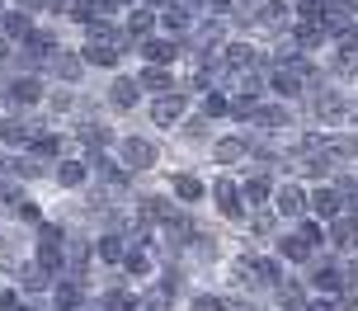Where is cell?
Instances as JSON below:
<instances>
[{"mask_svg":"<svg viewBox=\"0 0 358 311\" xmlns=\"http://www.w3.org/2000/svg\"><path fill=\"white\" fill-rule=\"evenodd\" d=\"M306 99H311V118H316L321 128H344V123H349V94L344 90H321V85H311Z\"/></svg>","mask_w":358,"mask_h":311,"instance_id":"1","label":"cell"},{"mask_svg":"<svg viewBox=\"0 0 358 311\" xmlns=\"http://www.w3.org/2000/svg\"><path fill=\"white\" fill-rule=\"evenodd\" d=\"M306 293H316V297L344 293V264L340 259H330V255L311 259V269H306Z\"/></svg>","mask_w":358,"mask_h":311,"instance_id":"2","label":"cell"},{"mask_svg":"<svg viewBox=\"0 0 358 311\" xmlns=\"http://www.w3.org/2000/svg\"><path fill=\"white\" fill-rule=\"evenodd\" d=\"M189 118V90H165L151 99V123L156 128H179Z\"/></svg>","mask_w":358,"mask_h":311,"instance_id":"3","label":"cell"},{"mask_svg":"<svg viewBox=\"0 0 358 311\" xmlns=\"http://www.w3.org/2000/svg\"><path fill=\"white\" fill-rule=\"evenodd\" d=\"M208 194H213L217 212H222L227 222H245V212H250V208H245V198H241V184H236V180H227V175H217Z\"/></svg>","mask_w":358,"mask_h":311,"instance_id":"4","label":"cell"},{"mask_svg":"<svg viewBox=\"0 0 358 311\" xmlns=\"http://www.w3.org/2000/svg\"><path fill=\"white\" fill-rule=\"evenodd\" d=\"M250 128L255 132H287L292 128V109H287L283 99H259L250 109Z\"/></svg>","mask_w":358,"mask_h":311,"instance_id":"5","label":"cell"},{"mask_svg":"<svg viewBox=\"0 0 358 311\" xmlns=\"http://www.w3.org/2000/svg\"><path fill=\"white\" fill-rule=\"evenodd\" d=\"M325 240L335 245V255H354L358 250V212H340L325 222Z\"/></svg>","mask_w":358,"mask_h":311,"instance_id":"6","label":"cell"},{"mask_svg":"<svg viewBox=\"0 0 358 311\" xmlns=\"http://www.w3.org/2000/svg\"><path fill=\"white\" fill-rule=\"evenodd\" d=\"M340 212H344V194L335 184H316V189L306 194V217L330 222V217H340Z\"/></svg>","mask_w":358,"mask_h":311,"instance_id":"7","label":"cell"},{"mask_svg":"<svg viewBox=\"0 0 358 311\" xmlns=\"http://www.w3.org/2000/svg\"><path fill=\"white\" fill-rule=\"evenodd\" d=\"M273 212L283 222L306 217V189L302 184H273Z\"/></svg>","mask_w":358,"mask_h":311,"instance_id":"8","label":"cell"},{"mask_svg":"<svg viewBox=\"0 0 358 311\" xmlns=\"http://www.w3.org/2000/svg\"><path fill=\"white\" fill-rule=\"evenodd\" d=\"M264 85H268L273 94H278L283 104H287V99H302V94H306L302 75L292 71V66H283V62H278V66H268V71H264Z\"/></svg>","mask_w":358,"mask_h":311,"instance_id":"9","label":"cell"},{"mask_svg":"<svg viewBox=\"0 0 358 311\" xmlns=\"http://www.w3.org/2000/svg\"><path fill=\"white\" fill-rule=\"evenodd\" d=\"M316 250H321V245H311L302 231H283V236H278V255H283L287 264H311Z\"/></svg>","mask_w":358,"mask_h":311,"instance_id":"10","label":"cell"},{"mask_svg":"<svg viewBox=\"0 0 358 311\" xmlns=\"http://www.w3.org/2000/svg\"><path fill=\"white\" fill-rule=\"evenodd\" d=\"M118 147H123L127 170H151V165H156V142H146V137H123Z\"/></svg>","mask_w":358,"mask_h":311,"instance_id":"11","label":"cell"},{"mask_svg":"<svg viewBox=\"0 0 358 311\" xmlns=\"http://www.w3.org/2000/svg\"><path fill=\"white\" fill-rule=\"evenodd\" d=\"M118 57H123V43H108V38H90L85 43V52H80V62L85 66H118Z\"/></svg>","mask_w":358,"mask_h":311,"instance_id":"12","label":"cell"},{"mask_svg":"<svg viewBox=\"0 0 358 311\" xmlns=\"http://www.w3.org/2000/svg\"><path fill=\"white\" fill-rule=\"evenodd\" d=\"M142 57H146V66H175V57H179V38H142Z\"/></svg>","mask_w":358,"mask_h":311,"instance_id":"13","label":"cell"},{"mask_svg":"<svg viewBox=\"0 0 358 311\" xmlns=\"http://www.w3.org/2000/svg\"><path fill=\"white\" fill-rule=\"evenodd\" d=\"M241 184V198H245V208H264L268 198H273V180H268L264 170H250V180H236Z\"/></svg>","mask_w":358,"mask_h":311,"instance_id":"14","label":"cell"},{"mask_svg":"<svg viewBox=\"0 0 358 311\" xmlns=\"http://www.w3.org/2000/svg\"><path fill=\"white\" fill-rule=\"evenodd\" d=\"M325 156L330 161H358V132H340V128H330L325 132Z\"/></svg>","mask_w":358,"mask_h":311,"instance_id":"15","label":"cell"},{"mask_svg":"<svg viewBox=\"0 0 358 311\" xmlns=\"http://www.w3.org/2000/svg\"><path fill=\"white\" fill-rule=\"evenodd\" d=\"M245 156H250V142H245L241 132H227V137L213 142V161L217 165H236V161H245Z\"/></svg>","mask_w":358,"mask_h":311,"instance_id":"16","label":"cell"},{"mask_svg":"<svg viewBox=\"0 0 358 311\" xmlns=\"http://www.w3.org/2000/svg\"><path fill=\"white\" fill-rule=\"evenodd\" d=\"M170 194H175L179 203H203L208 198V184L198 180L194 170H179V175H170Z\"/></svg>","mask_w":358,"mask_h":311,"instance_id":"17","label":"cell"},{"mask_svg":"<svg viewBox=\"0 0 358 311\" xmlns=\"http://www.w3.org/2000/svg\"><path fill=\"white\" fill-rule=\"evenodd\" d=\"M137 99H142V85L132 80V75H118L113 85H108V104L118 113H127V109H137Z\"/></svg>","mask_w":358,"mask_h":311,"instance_id":"18","label":"cell"},{"mask_svg":"<svg viewBox=\"0 0 358 311\" xmlns=\"http://www.w3.org/2000/svg\"><path fill=\"white\" fill-rule=\"evenodd\" d=\"M273 297H278L283 311H302L311 293H306V283H297V278H278V283H273Z\"/></svg>","mask_w":358,"mask_h":311,"instance_id":"19","label":"cell"},{"mask_svg":"<svg viewBox=\"0 0 358 311\" xmlns=\"http://www.w3.org/2000/svg\"><path fill=\"white\" fill-rule=\"evenodd\" d=\"M198 113L208 118V123H222V118H231V99L222 90H203V99H198Z\"/></svg>","mask_w":358,"mask_h":311,"instance_id":"20","label":"cell"},{"mask_svg":"<svg viewBox=\"0 0 358 311\" xmlns=\"http://www.w3.org/2000/svg\"><path fill=\"white\" fill-rule=\"evenodd\" d=\"M151 29H156V10H146V5H137V10H127V29H123V34L132 38V43H142V38H151Z\"/></svg>","mask_w":358,"mask_h":311,"instance_id":"21","label":"cell"},{"mask_svg":"<svg viewBox=\"0 0 358 311\" xmlns=\"http://www.w3.org/2000/svg\"><path fill=\"white\" fill-rule=\"evenodd\" d=\"M137 85L151 94H165V90H175V71L170 66H146L142 75H137Z\"/></svg>","mask_w":358,"mask_h":311,"instance_id":"22","label":"cell"},{"mask_svg":"<svg viewBox=\"0 0 358 311\" xmlns=\"http://www.w3.org/2000/svg\"><path fill=\"white\" fill-rule=\"evenodd\" d=\"M19 283H24L29 293H43V288H52V269L34 259V264H24V269H19Z\"/></svg>","mask_w":358,"mask_h":311,"instance_id":"23","label":"cell"},{"mask_svg":"<svg viewBox=\"0 0 358 311\" xmlns=\"http://www.w3.org/2000/svg\"><path fill=\"white\" fill-rule=\"evenodd\" d=\"M0 29H5V38H10V43H24V38L34 34V19L24 15V10H10V15L0 19Z\"/></svg>","mask_w":358,"mask_h":311,"instance_id":"24","label":"cell"},{"mask_svg":"<svg viewBox=\"0 0 358 311\" xmlns=\"http://www.w3.org/2000/svg\"><path fill=\"white\" fill-rule=\"evenodd\" d=\"M245 217H250V231H255V236H259V240L278 236V212H268V208H250Z\"/></svg>","mask_w":358,"mask_h":311,"instance_id":"25","label":"cell"},{"mask_svg":"<svg viewBox=\"0 0 358 311\" xmlns=\"http://www.w3.org/2000/svg\"><path fill=\"white\" fill-rule=\"evenodd\" d=\"M85 175H90L85 161H62V165H57V184H62V189H80Z\"/></svg>","mask_w":358,"mask_h":311,"instance_id":"26","label":"cell"},{"mask_svg":"<svg viewBox=\"0 0 358 311\" xmlns=\"http://www.w3.org/2000/svg\"><path fill=\"white\" fill-rule=\"evenodd\" d=\"M52 71L62 75V80H80V75H85V62L76 52H52Z\"/></svg>","mask_w":358,"mask_h":311,"instance_id":"27","label":"cell"},{"mask_svg":"<svg viewBox=\"0 0 358 311\" xmlns=\"http://www.w3.org/2000/svg\"><path fill=\"white\" fill-rule=\"evenodd\" d=\"M123 264H127V274H151V245H146V240H142V245H132V250H123Z\"/></svg>","mask_w":358,"mask_h":311,"instance_id":"28","label":"cell"},{"mask_svg":"<svg viewBox=\"0 0 358 311\" xmlns=\"http://www.w3.org/2000/svg\"><path fill=\"white\" fill-rule=\"evenodd\" d=\"M52 307L57 311H76L80 307V288H76V283H52Z\"/></svg>","mask_w":358,"mask_h":311,"instance_id":"29","label":"cell"},{"mask_svg":"<svg viewBox=\"0 0 358 311\" xmlns=\"http://www.w3.org/2000/svg\"><path fill=\"white\" fill-rule=\"evenodd\" d=\"M137 302H142V297L123 293V288H108L104 302H99V311H137Z\"/></svg>","mask_w":358,"mask_h":311,"instance_id":"30","label":"cell"},{"mask_svg":"<svg viewBox=\"0 0 358 311\" xmlns=\"http://www.w3.org/2000/svg\"><path fill=\"white\" fill-rule=\"evenodd\" d=\"M10 99H15V104H38V99H43V85H38L34 75H24V80H15Z\"/></svg>","mask_w":358,"mask_h":311,"instance_id":"31","label":"cell"},{"mask_svg":"<svg viewBox=\"0 0 358 311\" xmlns=\"http://www.w3.org/2000/svg\"><path fill=\"white\" fill-rule=\"evenodd\" d=\"M29 123H24V118H5V123H0V142H10V147H19V142H29Z\"/></svg>","mask_w":358,"mask_h":311,"instance_id":"32","label":"cell"},{"mask_svg":"<svg viewBox=\"0 0 358 311\" xmlns=\"http://www.w3.org/2000/svg\"><path fill=\"white\" fill-rule=\"evenodd\" d=\"M123 240L118 236H99V245H94V255H99V264H118V259H123Z\"/></svg>","mask_w":358,"mask_h":311,"instance_id":"33","label":"cell"},{"mask_svg":"<svg viewBox=\"0 0 358 311\" xmlns=\"http://www.w3.org/2000/svg\"><path fill=\"white\" fill-rule=\"evenodd\" d=\"M137 307H142V311H170V288H165V283H161V288H151Z\"/></svg>","mask_w":358,"mask_h":311,"instance_id":"34","label":"cell"},{"mask_svg":"<svg viewBox=\"0 0 358 311\" xmlns=\"http://www.w3.org/2000/svg\"><path fill=\"white\" fill-rule=\"evenodd\" d=\"M297 231H302L311 245H325V222H316V217H297Z\"/></svg>","mask_w":358,"mask_h":311,"instance_id":"35","label":"cell"},{"mask_svg":"<svg viewBox=\"0 0 358 311\" xmlns=\"http://www.w3.org/2000/svg\"><path fill=\"white\" fill-rule=\"evenodd\" d=\"M231 302L227 297H217V293H198L194 302H189V311H227Z\"/></svg>","mask_w":358,"mask_h":311,"instance_id":"36","label":"cell"},{"mask_svg":"<svg viewBox=\"0 0 358 311\" xmlns=\"http://www.w3.org/2000/svg\"><path fill=\"white\" fill-rule=\"evenodd\" d=\"M203 10H213V15H231L236 0H203Z\"/></svg>","mask_w":358,"mask_h":311,"instance_id":"37","label":"cell"},{"mask_svg":"<svg viewBox=\"0 0 358 311\" xmlns=\"http://www.w3.org/2000/svg\"><path fill=\"white\" fill-rule=\"evenodd\" d=\"M48 104L62 113V109H71V94H66V90H52V94H48Z\"/></svg>","mask_w":358,"mask_h":311,"instance_id":"38","label":"cell"},{"mask_svg":"<svg viewBox=\"0 0 358 311\" xmlns=\"http://www.w3.org/2000/svg\"><path fill=\"white\" fill-rule=\"evenodd\" d=\"M15 297L19 293H10V288H5V293H0V311H15Z\"/></svg>","mask_w":358,"mask_h":311,"instance_id":"39","label":"cell"},{"mask_svg":"<svg viewBox=\"0 0 358 311\" xmlns=\"http://www.w3.org/2000/svg\"><path fill=\"white\" fill-rule=\"evenodd\" d=\"M259 5H264V0H236V10H245V15H250V10H259Z\"/></svg>","mask_w":358,"mask_h":311,"instance_id":"40","label":"cell"},{"mask_svg":"<svg viewBox=\"0 0 358 311\" xmlns=\"http://www.w3.org/2000/svg\"><path fill=\"white\" fill-rule=\"evenodd\" d=\"M19 10H43V0H19Z\"/></svg>","mask_w":358,"mask_h":311,"instance_id":"41","label":"cell"},{"mask_svg":"<svg viewBox=\"0 0 358 311\" xmlns=\"http://www.w3.org/2000/svg\"><path fill=\"white\" fill-rule=\"evenodd\" d=\"M165 5H175V0H146V10H165Z\"/></svg>","mask_w":358,"mask_h":311,"instance_id":"42","label":"cell"},{"mask_svg":"<svg viewBox=\"0 0 358 311\" xmlns=\"http://www.w3.org/2000/svg\"><path fill=\"white\" fill-rule=\"evenodd\" d=\"M227 311H259V307H255V302H250V307H245V302H231Z\"/></svg>","mask_w":358,"mask_h":311,"instance_id":"43","label":"cell"}]
</instances>
